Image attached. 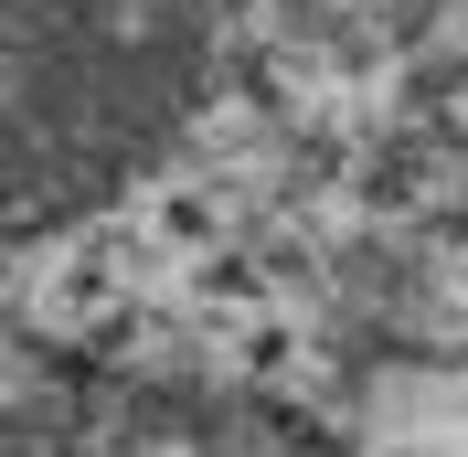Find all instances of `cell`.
<instances>
[{
  "mask_svg": "<svg viewBox=\"0 0 468 457\" xmlns=\"http://www.w3.org/2000/svg\"><path fill=\"white\" fill-rule=\"evenodd\" d=\"M213 0H0V256L86 224L171 149Z\"/></svg>",
  "mask_w": 468,
  "mask_h": 457,
  "instance_id": "cell-1",
  "label": "cell"
},
{
  "mask_svg": "<svg viewBox=\"0 0 468 457\" xmlns=\"http://www.w3.org/2000/svg\"><path fill=\"white\" fill-rule=\"evenodd\" d=\"M0 457H277L160 394H43L0 404Z\"/></svg>",
  "mask_w": 468,
  "mask_h": 457,
  "instance_id": "cell-2",
  "label": "cell"
}]
</instances>
